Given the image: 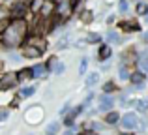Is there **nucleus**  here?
Returning <instances> with one entry per match:
<instances>
[{
	"label": "nucleus",
	"instance_id": "nucleus-1",
	"mask_svg": "<svg viewBox=\"0 0 148 135\" xmlns=\"http://www.w3.org/2000/svg\"><path fill=\"white\" fill-rule=\"evenodd\" d=\"M26 36H28V23L25 19H13L10 21V25L6 26L2 34H0V40L4 41V45L8 47V51L11 49H19L25 43Z\"/></svg>",
	"mask_w": 148,
	"mask_h": 135
},
{
	"label": "nucleus",
	"instance_id": "nucleus-2",
	"mask_svg": "<svg viewBox=\"0 0 148 135\" xmlns=\"http://www.w3.org/2000/svg\"><path fill=\"white\" fill-rule=\"evenodd\" d=\"M8 8H10V19L11 21L13 19H26V15L30 13V8L25 2H21V0H11L8 4Z\"/></svg>",
	"mask_w": 148,
	"mask_h": 135
},
{
	"label": "nucleus",
	"instance_id": "nucleus-3",
	"mask_svg": "<svg viewBox=\"0 0 148 135\" xmlns=\"http://www.w3.org/2000/svg\"><path fill=\"white\" fill-rule=\"evenodd\" d=\"M19 79H17V71H4L2 79H0V92H8L13 90V88L19 86Z\"/></svg>",
	"mask_w": 148,
	"mask_h": 135
},
{
	"label": "nucleus",
	"instance_id": "nucleus-4",
	"mask_svg": "<svg viewBox=\"0 0 148 135\" xmlns=\"http://www.w3.org/2000/svg\"><path fill=\"white\" fill-rule=\"evenodd\" d=\"M116 28L124 34H131V32H143L141 25H139L137 17H127V19H122V21L116 23Z\"/></svg>",
	"mask_w": 148,
	"mask_h": 135
},
{
	"label": "nucleus",
	"instance_id": "nucleus-5",
	"mask_svg": "<svg viewBox=\"0 0 148 135\" xmlns=\"http://www.w3.org/2000/svg\"><path fill=\"white\" fill-rule=\"evenodd\" d=\"M118 124H120L122 130L135 132V130H139V126H141V120H139L137 113H126V114H122V118H120Z\"/></svg>",
	"mask_w": 148,
	"mask_h": 135
},
{
	"label": "nucleus",
	"instance_id": "nucleus-6",
	"mask_svg": "<svg viewBox=\"0 0 148 135\" xmlns=\"http://www.w3.org/2000/svg\"><path fill=\"white\" fill-rule=\"evenodd\" d=\"M19 53H21L23 60H38V58H41V56L45 55V53L40 51L36 45H30V43H23L21 47H19Z\"/></svg>",
	"mask_w": 148,
	"mask_h": 135
},
{
	"label": "nucleus",
	"instance_id": "nucleus-7",
	"mask_svg": "<svg viewBox=\"0 0 148 135\" xmlns=\"http://www.w3.org/2000/svg\"><path fill=\"white\" fill-rule=\"evenodd\" d=\"M139 53H137V49L131 45V47H127L126 51L122 53V56H120V64H124V66H127V68H131V66H135V64H139Z\"/></svg>",
	"mask_w": 148,
	"mask_h": 135
},
{
	"label": "nucleus",
	"instance_id": "nucleus-8",
	"mask_svg": "<svg viewBox=\"0 0 148 135\" xmlns=\"http://www.w3.org/2000/svg\"><path fill=\"white\" fill-rule=\"evenodd\" d=\"M112 107H114V98L111 94H101L99 96V105H98L99 113H109V111H112Z\"/></svg>",
	"mask_w": 148,
	"mask_h": 135
},
{
	"label": "nucleus",
	"instance_id": "nucleus-9",
	"mask_svg": "<svg viewBox=\"0 0 148 135\" xmlns=\"http://www.w3.org/2000/svg\"><path fill=\"white\" fill-rule=\"evenodd\" d=\"M17 79L19 83H28V81H34L36 77H34V68L32 66H23L17 69Z\"/></svg>",
	"mask_w": 148,
	"mask_h": 135
},
{
	"label": "nucleus",
	"instance_id": "nucleus-10",
	"mask_svg": "<svg viewBox=\"0 0 148 135\" xmlns=\"http://www.w3.org/2000/svg\"><path fill=\"white\" fill-rule=\"evenodd\" d=\"M54 11H56V2L54 0H43V4H41V10H40V17H53Z\"/></svg>",
	"mask_w": 148,
	"mask_h": 135
},
{
	"label": "nucleus",
	"instance_id": "nucleus-11",
	"mask_svg": "<svg viewBox=\"0 0 148 135\" xmlns=\"http://www.w3.org/2000/svg\"><path fill=\"white\" fill-rule=\"evenodd\" d=\"M112 56V47L109 43H99L98 47V60L99 62H107L109 58Z\"/></svg>",
	"mask_w": 148,
	"mask_h": 135
},
{
	"label": "nucleus",
	"instance_id": "nucleus-12",
	"mask_svg": "<svg viewBox=\"0 0 148 135\" xmlns=\"http://www.w3.org/2000/svg\"><path fill=\"white\" fill-rule=\"evenodd\" d=\"M146 81V73L143 71V69H133L130 75V83L133 84V86H137V84H145Z\"/></svg>",
	"mask_w": 148,
	"mask_h": 135
},
{
	"label": "nucleus",
	"instance_id": "nucleus-13",
	"mask_svg": "<svg viewBox=\"0 0 148 135\" xmlns=\"http://www.w3.org/2000/svg\"><path fill=\"white\" fill-rule=\"evenodd\" d=\"M120 118H122V116L118 114V111H114V109H112V111H109V113H105L103 122H105L107 126H116V124L120 122Z\"/></svg>",
	"mask_w": 148,
	"mask_h": 135
},
{
	"label": "nucleus",
	"instance_id": "nucleus-14",
	"mask_svg": "<svg viewBox=\"0 0 148 135\" xmlns=\"http://www.w3.org/2000/svg\"><path fill=\"white\" fill-rule=\"evenodd\" d=\"M36 90H38V86H36V84H28V86H21L17 94L21 96L23 99H28V98H32V96L36 94Z\"/></svg>",
	"mask_w": 148,
	"mask_h": 135
},
{
	"label": "nucleus",
	"instance_id": "nucleus-15",
	"mask_svg": "<svg viewBox=\"0 0 148 135\" xmlns=\"http://www.w3.org/2000/svg\"><path fill=\"white\" fill-rule=\"evenodd\" d=\"M32 68H34V77H36V79H47L49 71H47V68H45V64H43V62L34 64Z\"/></svg>",
	"mask_w": 148,
	"mask_h": 135
},
{
	"label": "nucleus",
	"instance_id": "nucleus-16",
	"mask_svg": "<svg viewBox=\"0 0 148 135\" xmlns=\"http://www.w3.org/2000/svg\"><path fill=\"white\" fill-rule=\"evenodd\" d=\"M79 19L83 25H90V23H94V11L92 10H81L79 11Z\"/></svg>",
	"mask_w": 148,
	"mask_h": 135
},
{
	"label": "nucleus",
	"instance_id": "nucleus-17",
	"mask_svg": "<svg viewBox=\"0 0 148 135\" xmlns=\"http://www.w3.org/2000/svg\"><path fill=\"white\" fill-rule=\"evenodd\" d=\"M60 128H62V122H58V120L49 122V124L45 126V135H58Z\"/></svg>",
	"mask_w": 148,
	"mask_h": 135
},
{
	"label": "nucleus",
	"instance_id": "nucleus-18",
	"mask_svg": "<svg viewBox=\"0 0 148 135\" xmlns=\"http://www.w3.org/2000/svg\"><path fill=\"white\" fill-rule=\"evenodd\" d=\"M99 83V73L98 71H92L86 75V79H84V84H86V88H92L94 84Z\"/></svg>",
	"mask_w": 148,
	"mask_h": 135
},
{
	"label": "nucleus",
	"instance_id": "nucleus-19",
	"mask_svg": "<svg viewBox=\"0 0 148 135\" xmlns=\"http://www.w3.org/2000/svg\"><path fill=\"white\" fill-rule=\"evenodd\" d=\"M133 69H130L127 66H124V64H120L118 66V79L120 81H130V75Z\"/></svg>",
	"mask_w": 148,
	"mask_h": 135
},
{
	"label": "nucleus",
	"instance_id": "nucleus-20",
	"mask_svg": "<svg viewBox=\"0 0 148 135\" xmlns=\"http://www.w3.org/2000/svg\"><path fill=\"white\" fill-rule=\"evenodd\" d=\"M105 38H107V43H120L122 41V38H120V34L116 30H107Z\"/></svg>",
	"mask_w": 148,
	"mask_h": 135
},
{
	"label": "nucleus",
	"instance_id": "nucleus-21",
	"mask_svg": "<svg viewBox=\"0 0 148 135\" xmlns=\"http://www.w3.org/2000/svg\"><path fill=\"white\" fill-rule=\"evenodd\" d=\"M68 45H69V36L64 34V36H60L56 40V45H54V47H56V51H64V49H68Z\"/></svg>",
	"mask_w": 148,
	"mask_h": 135
},
{
	"label": "nucleus",
	"instance_id": "nucleus-22",
	"mask_svg": "<svg viewBox=\"0 0 148 135\" xmlns=\"http://www.w3.org/2000/svg\"><path fill=\"white\" fill-rule=\"evenodd\" d=\"M43 64H45V68H47V71H49V73H53V69L56 68V64H58V56H56V55H51Z\"/></svg>",
	"mask_w": 148,
	"mask_h": 135
},
{
	"label": "nucleus",
	"instance_id": "nucleus-23",
	"mask_svg": "<svg viewBox=\"0 0 148 135\" xmlns=\"http://www.w3.org/2000/svg\"><path fill=\"white\" fill-rule=\"evenodd\" d=\"M4 21H11L10 19V8H8V4L0 2V23Z\"/></svg>",
	"mask_w": 148,
	"mask_h": 135
},
{
	"label": "nucleus",
	"instance_id": "nucleus-24",
	"mask_svg": "<svg viewBox=\"0 0 148 135\" xmlns=\"http://www.w3.org/2000/svg\"><path fill=\"white\" fill-rule=\"evenodd\" d=\"M112 92H118V84L114 81H107L103 84V94H112Z\"/></svg>",
	"mask_w": 148,
	"mask_h": 135
},
{
	"label": "nucleus",
	"instance_id": "nucleus-25",
	"mask_svg": "<svg viewBox=\"0 0 148 135\" xmlns=\"http://www.w3.org/2000/svg\"><path fill=\"white\" fill-rule=\"evenodd\" d=\"M148 11V2H137V6H135V13L139 15V17H145Z\"/></svg>",
	"mask_w": 148,
	"mask_h": 135
},
{
	"label": "nucleus",
	"instance_id": "nucleus-26",
	"mask_svg": "<svg viewBox=\"0 0 148 135\" xmlns=\"http://www.w3.org/2000/svg\"><path fill=\"white\" fill-rule=\"evenodd\" d=\"M84 41H86L88 45H90V43H99V41H101V36H99L98 32H88L86 38H84Z\"/></svg>",
	"mask_w": 148,
	"mask_h": 135
},
{
	"label": "nucleus",
	"instance_id": "nucleus-27",
	"mask_svg": "<svg viewBox=\"0 0 148 135\" xmlns=\"http://www.w3.org/2000/svg\"><path fill=\"white\" fill-rule=\"evenodd\" d=\"M135 107L139 113H148V99H135Z\"/></svg>",
	"mask_w": 148,
	"mask_h": 135
},
{
	"label": "nucleus",
	"instance_id": "nucleus-28",
	"mask_svg": "<svg viewBox=\"0 0 148 135\" xmlns=\"http://www.w3.org/2000/svg\"><path fill=\"white\" fill-rule=\"evenodd\" d=\"M41 4H43V0H34L32 4H30V13H34V15H38L40 13V10H41Z\"/></svg>",
	"mask_w": 148,
	"mask_h": 135
},
{
	"label": "nucleus",
	"instance_id": "nucleus-29",
	"mask_svg": "<svg viewBox=\"0 0 148 135\" xmlns=\"http://www.w3.org/2000/svg\"><path fill=\"white\" fill-rule=\"evenodd\" d=\"M21 101H23V98L19 94H15L13 98H11V101L8 103V107H10V109H19V105H21Z\"/></svg>",
	"mask_w": 148,
	"mask_h": 135
},
{
	"label": "nucleus",
	"instance_id": "nucleus-30",
	"mask_svg": "<svg viewBox=\"0 0 148 135\" xmlns=\"http://www.w3.org/2000/svg\"><path fill=\"white\" fill-rule=\"evenodd\" d=\"M66 71V64L62 62V60H58V64H56V68L53 69V75H56V77H60L62 73Z\"/></svg>",
	"mask_w": 148,
	"mask_h": 135
},
{
	"label": "nucleus",
	"instance_id": "nucleus-31",
	"mask_svg": "<svg viewBox=\"0 0 148 135\" xmlns=\"http://www.w3.org/2000/svg\"><path fill=\"white\" fill-rule=\"evenodd\" d=\"M68 2H69V6H71L73 13H77V11H81V8H83V2H84V0H68Z\"/></svg>",
	"mask_w": 148,
	"mask_h": 135
},
{
	"label": "nucleus",
	"instance_id": "nucleus-32",
	"mask_svg": "<svg viewBox=\"0 0 148 135\" xmlns=\"http://www.w3.org/2000/svg\"><path fill=\"white\" fill-rule=\"evenodd\" d=\"M10 107H0V124H2V122H6L8 118H10Z\"/></svg>",
	"mask_w": 148,
	"mask_h": 135
},
{
	"label": "nucleus",
	"instance_id": "nucleus-33",
	"mask_svg": "<svg viewBox=\"0 0 148 135\" xmlns=\"http://www.w3.org/2000/svg\"><path fill=\"white\" fill-rule=\"evenodd\" d=\"M86 68H88V56H83V58H81V64H79V75H84V73H86Z\"/></svg>",
	"mask_w": 148,
	"mask_h": 135
},
{
	"label": "nucleus",
	"instance_id": "nucleus-34",
	"mask_svg": "<svg viewBox=\"0 0 148 135\" xmlns=\"http://www.w3.org/2000/svg\"><path fill=\"white\" fill-rule=\"evenodd\" d=\"M127 0H118V10H120V13H127Z\"/></svg>",
	"mask_w": 148,
	"mask_h": 135
},
{
	"label": "nucleus",
	"instance_id": "nucleus-35",
	"mask_svg": "<svg viewBox=\"0 0 148 135\" xmlns=\"http://www.w3.org/2000/svg\"><path fill=\"white\" fill-rule=\"evenodd\" d=\"M94 98H96V94H94V92H88V96H86V98H84L83 105H84V107H86V105H90V101H92V99H94Z\"/></svg>",
	"mask_w": 148,
	"mask_h": 135
},
{
	"label": "nucleus",
	"instance_id": "nucleus-36",
	"mask_svg": "<svg viewBox=\"0 0 148 135\" xmlns=\"http://www.w3.org/2000/svg\"><path fill=\"white\" fill-rule=\"evenodd\" d=\"M68 113H69V103H66V105H64V107L60 109V114L64 116V114H68Z\"/></svg>",
	"mask_w": 148,
	"mask_h": 135
},
{
	"label": "nucleus",
	"instance_id": "nucleus-37",
	"mask_svg": "<svg viewBox=\"0 0 148 135\" xmlns=\"http://www.w3.org/2000/svg\"><path fill=\"white\" fill-rule=\"evenodd\" d=\"M141 40L145 41V43H148V30H145V32H141Z\"/></svg>",
	"mask_w": 148,
	"mask_h": 135
},
{
	"label": "nucleus",
	"instance_id": "nucleus-38",
	"mask_svg": "<svg viewBox=\"0 0 148 135\" xmlns=\"http://www.w3.org/2000/svg\"><path fill=\"white\" fill-rule=\"evenodd\" d=\"M6 71V60H0V73Z\"/></svg>",
	"mask_w": 148,
	"mask_h": 135
},
{
	"label": "nucleus",
	"instance_id": "nucleus-39",
	"mask_svg": "<svg viewBox=\"0 0 148 135\" xmlns=\"http://www.w3.org/2000/svg\"><path fill=\"white\" fill-rule=\"evenodd\" d=\"M107 23H109V25H112V23H114V15H109V19H107Z\"/></svg>",
	"mask_w": 148,
	"mask_h": 135
},
{
	"label": "nucleus",
	"instance_id": "nucleus-40",
	"mask_svg": "<svg viewBox=\"0 0 148 135\" xmlns=\"http://www.w3.org/2000/svg\"><path fill=\"white\" fill-rule=\"evenodd\" d=\"M21 2H25V4H26V6H30V4H32V2H34V0H21Z\"/></svg>",
	"mask_w": 148,
	"mask_h": 135
},
{
	"label": "nucleus",
	"instance_id": "nucleus-41",
	"mask_svg": "<svg viewBox=\"0 0 148 135\" xmlns=\"http://www.w3.org/2000/svg\"><path fill=\"white\" fill-rule=\"evenodd\" d=\"M75 135H86V132H79V133H75Z\"/></svg>",
	"mask_w": 148,
	"mask_h": 135
},
{
	"label": "nucleus",
	"instance_id": "nucleus-42",
	"mask_svg": "<svg viewBox=\"0 0 148 135\" xmlns=\"http://www.w3.org/2000/svg\"><path fill=\"white\" fill-rule=\"evenodd\" d=\"M122 135H133V133H131V132H126V133H122Z\"/></svg>",
	"mask_w": 148,
	"mask_h": 135
},
{
	"label": "nucleus",
	"instance_id": "nucleus-43",
	"mask_svg": "<svg viewBox=\"0 0 148 135\" xmlns=\"http://www.w3.org/2000/svg\"><path fill=\"white\" fill-rule=\"evenodd\" d=\"M145 19H146V23H148V11H146V15H145Z\"/></svg>",
	"mask_w": 148,
	"mask_h": 135
},
{
	"label": "nucleus",
	"instance_id": "nucleus-44",
	"mask_svg": "<svg viewBox=\"0 0 148 135\" xmlns=\"http://www.w3.org/2000/svg\"><path fill=\"white\" fill-rule=\"evenodd\" d=\"M145 55H148V49H146V53H145Z\"/></svg>",
	"mask_w": 148,
	"mask_h": 135
},
{
	"label": "nucleus",
	"instance_id": "nucleus-45",
	"mask_svg": "<svg viewBox=\"0 0 148 135\" xmlns=\"http://www.w3.org/2000/svg\"><path fill=\"white\" fill-rule=\"evenodd\" d=\"M28 135H34V133H28Z\"/></svg>",
	"mask_w": 148,
	"mask_h": 135
},
{
	"label": "nucleus",
	"instance_id": "nucleus-46",
	"mask_svg": "<svg viewBox=\"0 0 148 135\" xmlns=\"http://www.w3.org/2000/svg\"><path fill=\"white\" fill-rule=\"evenodd\" d=\"M54 2H58V0H54Z\"/></svg>",
	"mask_w": 148,
	"mask_h": 135
}]
</instances>
